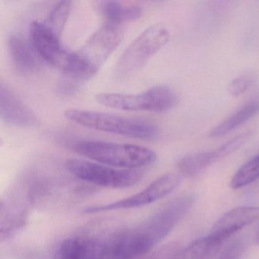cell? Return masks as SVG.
I'll return each mask as SVG.
<instances>
[{
    "mask_svg": "<svg viewBox=\"0 0 259 259\" xmlns=\"http://www.w3.org/2000/svg\"><path fill=\"white\" fill-rule=\"evenodd\" d=\"M31 41L19 33H12L9 37L8 47L13 64L21 73L37 72L39 62Z\"/></svg>",
    "mask_w": 259,
    "mask_h": 259,
    "instance_id": "cell-15",
    "label": "cell"
},
{
    "mask_svg": "<svg viewBox=\"0 0 259 259\" xmlns=\"http://www.w3.org/2000/svg\"><path fill=\"white\" fill-rule=\"evenodd\" d=\"M220 247L217 246L208 236L194 241L184 249H181L174 259H210Z\"/></svg>",
    "mask_w": 259,
    "mask_h": 259,
    "instance_id": "cell-18",
    "label": "cell"
},
{
    "mask_svg": "<svg viewBox=\"0 0 259 259\" xmlns=\"http://www.w3.org/2000/svg\"><path fill=\"white\" fill-rule=\"evenodd\" d=\"M73 149L83 157L97 163L123 169H139L155 163L157 154L152 150L132 144L102 141H78Z\"/></svg>",
    "mask_w": 259,
    "mask_h": 259,
    "instance_id": "cell-2",
    "label": "cell"
},
{
    "mask_svg": "<svg viewBox=\"0 0 259 259\" xmlns=\"http://www.w3.org/2000/svg\"><path fill=\"white\" fill-rule=\"evenodd\" d=\"M180 174H166L158 177L146 188L131 196L108 204L89 207L86 213H98L110 210L138 208L156 202L174 192L182 182Z\"/></svg>",
    "mask_w": 259,
    "mask_h": 259,
    "instance_id": "cell-7",
    "label": "cell"
},
{
    "mask_svg": "<svg viewBox=\"0 0 259 259\" xmlns=\"http://www.w3.org/2000/svg\"><path fill=\"white\" fill-rule=\"evenodd\" d=\"M246 246V239L243 238L235 239L224 248L218 259H240Z\"/></svg>",
    "mask_w": 259,
    "mask_h": 259,
    "instance_id": "cell-21",
    "label": "cell"
},
{
    "mask_svg": "<svg viewBox=\"0 0 259 259\" xmlns=\"http://www.w3.org/2000/svg\"><path fill=\"white\" fill-rule=\"evenodd\" d=\"M122 38L123 33L117 25L107 24L94 33L84 46L74 53L73 64L69 72L63 73L58 92L65 95L78 92L86 81L96 75Z\"/></svg>",
    "mask_w": 259,
    "mask_h": 259,
    "instance_id": "cell-1",
    "label": "cell"
},
{
    "mask_svg": "<svg viewBox=\"0 0 259 259\" xmlns=\"http://www.w3.org/2000/svg\"><path fill=\"white\" fill-rule=\"evenodd\" d=\"M72 4L71 1L67 0L57 3L50 13L48 21L45 23L60 37L70 15Z\"/></svg>",
    "mask_w": 259,
    "mask_h": 259,
    "instance_id": "cell-20",
    "label": "cell"
},
{
    "mask_svg": "<svg viewBox=\"0 0 259 259\" xmlns=\"http://www.w3.org/2000/svg\"><path fill=\"white\" fill-rule=\"evenodd\" d=\"M243 145L241 138L235 137L221 145L220 148L207 152L197 153L186 156L179 161L178 168L182 177H195L213 163L222 160L224 157L233 154Z\"/></svg>",
    "mask_w": 259,
    "mask_h": 259,
    "instance_id": "cell-13",
    "label": "cell"
},
{
    "mask_svg": "<svg viewBox=\"0 0 259 259\" xmlns=\"http://www.w3.org/2000/svg\"><path fill=\"white\" fill-rule=\"evenodd\" d=\"M106 241L89 236H72L64 239L52 259H105Z\"/></svg>",
    "mask_w": 259,
    "mask_h": 259,
    "instance_id": "cell-14",
    "label": "cell"
},
{
    "mask_svg": "<svg viewBox=\"0 0 259 259\" xmlns=\"http://www.w3.org/2000/svg\"><path fill=\"white\" fill-rule=\"evenodd\" d=\"M259 178V154L242 165L234 174L230 187L233 189H239L245 187Z\"/></svg>",
    "mask_w": 259,
    "mask_h": 259,
    "instance_id": "cell-19",
    "label": "cell"
},
{
    "mask_svg": "<svg viewBox=\"0 0 259 259\" xmlns=\"http://www.w3.org/2000/svg\"><path fill=\"white\" fill-rule=\"evenodd\" d=\"M0 116L4 122L18 128H34L40 125L35 113L4 80L0 81Z\"/></svg>",
    "mask_w": 259,
    "mask_h": 259,
    "instance_id": "cell-11",
    "label": "cell"
},
{
    "mask_svg": "<svg viewBox=\"0 0 259 259\" xmlns=\"http://www.w3.org/2000/svg\"><path fill=\"white\" fill-rule=\"evenodd\" d=\"M21 188L22 192L16 189L15 192L3 198L1 201V240L13 237L25 227L28 218V204L33 201L30 189Z\"/></svg>",
    "mask_w": 259,
    "mask_h": 259,
    "instance_id": "cell-10",
    "label": "cell"
},
{
    "mask_svg": "<svg viewBox=\"0 0 259 259\" xmlns=\"http://www.w3.org/2000/svg\"><path fill=\"white\" fill-rule=\"evenodd\" d=\"M170 38L167 28L160 24L142 31L126 48L115 66L117 78H125L139 71L166 46Z\"/></svg>",
    "mask_w": 259,
    "mask_h": 259,
    "instance_id": "cell-5",
    "label": "cell"
},
{
    "mask_svg": "<svg viewBox=\"0 0 259 259\" xmlns=\"http://www.w3.org/2000/svg\"><path fill=\"white\" fill-rule=\"evenodd\" d=\"M101 13L109 25H117L137 20L142 16L143 10L137 6L127 7L118 1H105L101 3Z\"/></svg>",
    "mask_w": 259,
    "mask_h": 259,
    "instance_id": "cell-17",
    "label": "cell"
},
{
    "mask_svg": "<svg viewBox=\"0 0 259 259\" xmlns=\"http://www.w3.org/2000/svg\"><path fill=\"white\" fill-rule=\"evenodd\" d=\"M64 116L81 126L132 139L154 140L159 136L158 127L155 124L142 119L78 109L66 110Z\"/></svg>",
    "mask_w": 259,
    "mask_h": 259,
    "instance_id": "cell-3",
    "label": "cell"
},
{
    "mask_svg": "<svg viewBox=\"0 0 259 259\" xmlns=\"http://www.w3.org/2000/svg\"><path fill=\"white\" fill-rule=\"evenodd\" d=\"M259 221V207L243 206L224 213L217 221L208 237L213 244L221 248L227 239L242 229Z\"/></svg>",
    "mask_w": 259,
    "mask_h": 259,
    "instance_id": "cell-12",
    "label": "cell"
},
{
    "mask_svg": "<svg viewBox=\"0 0 259 259\" xmlns=\"http://www.w3.org/2000/svg\"><path fill=\"white\" fill-rule=\"evenodd\" d=\"M259 113V98L248 101L231 116L217 125L209 133V137L216 139L231 133Z\"/></svg>",
    "mask_w": 259,
    "mask_h": 259,
    "instance_id": "cell-16",
    "label": "cell"
},
{
    "mask_svg": "<svg viewBox=\"0 0 259 259\" xmlns=\"http://www.w3.org/2000/svg\"><path fill=\"white\" fill-rule=\"evenodd\" d=\"M255 242L257 245H259V227L255 232Z\"/></svg>",
    "mask_w": 259,
    "mask_h": 259,
    "instance_id": "cell-23",
    "label": "cell"
},
{
    "mask_svg": "<svg viewBox=\"0 0 259 259\" xmlns=\"http://www.w3.org/2000/svg\"><path fill=\"white\" fill-rule=\"evenodd\" d=\"M101 105L123 111L163 113L174 108L178 102L177 94L166 85H156L136 95L101 93L95 96Z\"/></svg>",
    "mask_w": 259,
    "mask_h": 259,
    "instance_id": "cell-4",
    "label": "cell"
},
{
    "mask_svg": "<svg viewBox=\"0 0 259 259\" xmlns=\"http://www.w3.org/2000/svg\"><path fill=\"white\" fill-rule=\"evenodd\" d=\"M30 38L33 48L43 60L63 73L70 70L73 64L74 53L63 48L60 37L46 24L33 22L30 26Z\"/></svg>",
    "mask_w": 259,
    "mask_h": 259,
    "instance_id": "cell-8",
    "label": "cell"
},
{
    "mask_svg": "<svg viewBox=\"0 0 259 259\" xmlns=\"http://www.w3.org/2000/svg\"><path fill=\"white\" fill-rule=\"evenodd\" d=\"M157 259H158V258H157Z\"/></svg>",
    "mask_w": 259,
    "mask_h": 259,
    "instance_id": "cell-24",
    "label": "cell"
},
{
    "mask_svg": "<svg viewBox=\"0 0 259 259\" xmlns=\"http://www.w3.org/2000/svg\"><path fill=\"white\" fill-rule=\"evenodd\" d=\"M195 202V196L192 194L178 197L142 223L154 245L160 243L174 230Z\"/></svg>",
    "mask_w": 259,
    "mask_h": 259,
    "instance_id": "cell-9",
    "label": "cell"
},
{
    "mask_svg": "<svg viewBox=\"0 0 259 259\" xmlns=\"http://www.w3.org/2000/svg\"><path fill=\"white\" fill-rule=\"evenodd\" d=\"M251 79L248 77L242 76L234 78L228 85V92L232 97L237 98L243 95L251 86Z\"/></svg>",
    "mask_w": 259,
    "mask_h": 259,
    "instance_id": "cell-22",
    "label": "cell"
},
{
    "mask_svg": "<svg viewBox=\"0 0 259 259\" xmlns=\"http://www.w3.org/2000/svg\"><path fill=\"white\" fill-rule=\"evenodd\" d=\"M66 168L78 180L110 189H126L138 184L143 177L139 169H123L80 159L66 160Z\"/></svg>",
    "mask_w": 259,
    "mask_h": 259,
    "instance_id": "cell-6",
    "label": "cell"
}]
</instances>
